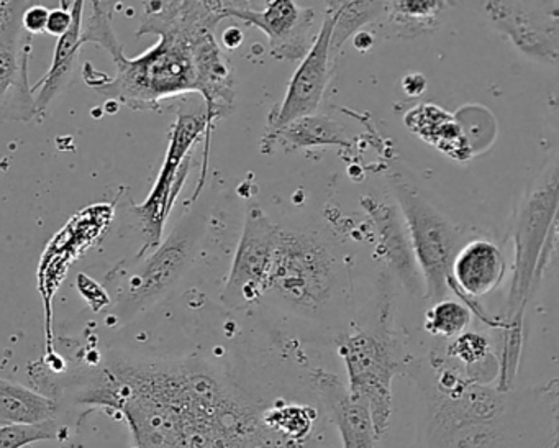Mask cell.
Returning <instances> with one entry per match:
<instances>
[{
	"label": "cell",
	"mask_w": 559,
	"mask_h": 448,
	"mask_svg": "<svg viewBox=\"0 0 559 448\" xmlns=\"http://www.w3.org/2000/svg\"><path fill=\"white\" fill-rule=\"evenodd\" d=\"M392 196L399 205L415 263L420 271L424 293L430 303L447 297L454 257L463 247L460 232L427 201L420 189L402 172L389 176Z\"/></svg>",
	"instance_id": "6"
},
{
	"label": "cell",
	"mask_w": 559,
	"mask_h": 448,
	"mask_svg": "<svg viewBox=\"0 0 559 448\" xmlns=\"http://www.w3.org/2000/svg\"><path fill=\"white\" fill-rule=\"evenodd\" d=\"M471 323L469 307L456 300L441 299L425 314V329L431 335L456 339Z\"/></svg>",
	"instance_id": "24"
},
{
	"label": "cell",
	"mask_w": 559,
	"mask_h": 448,
	"mask_svg": "<svg viewBox=\"0 0 559 448\" xmlns=\"http://www.w3.org/2000/svg\"><path fill=\"white\" fill-rule=\"evenodd\" d=\"M490 21L525 57L546 64L559 60L558 2H486Z\"/></svg>",
	"instance_id": "11"
},
{
	"label": "cell",
	"mask_w": 559,
	"mask_h": 448,
	"mask_svg": "<svg viewBox=\"0 0 559 448\" xmlns=\"http://www.w3.org/2000/svg\"><path fill=\"white\" fill-rule=\"evenodd\" d=\"M313 409L304 404L267 405L263 412V422L277 437L287 441L306 438L312 431Z\"/></svg>",
	"instance_id": "23"
},
{
	"label": "cell",
	"mask_w": 559,
	"mask_h": 448,
	"mask_svg": "<svg viewBox=\"0 0 559 448\" xmlns=\"http://www.w3.org/2000/svg\"><path fill=\"white\" fill-rule=\"evenodd\" d=\"M346 270L335 248L306 228L281 227L260 303L307 320H323L345 296Z\"/></svg>",
	"instance_id": "3"
},
{
	"label": "cell",
	"mask_w": 559,
	"mask_h": 448,
	"mask_svg": "<svg viewBox=\"0 0 559 448\" xmlns=\"http://www.w3.org/2000/svg\"><path fill=\"white\" fill-rule=\"evenodd\" d=\"M348 132L342 123L325 116L302 117L287 123L276 132L266 133L261 140L263 153H273L276 146L284 152H297L304 149H320V146H349Z\"/></svg>",
	"instance_id": "19"
},
{
	"label": "cell",
	"mask_w": 559,
	"mask_h": 448,
	"mask_svg": "<svg viewBox=\"0 0 559 448\" xmlns=\"http://www.w3.org/2000/svg\"><path fill=\"white\" fill-rule=\"evenodd\" d=\"M338 355L345 363L349 394L368 404L381 438L392 415V382L402 369L397 345L385 329H358L340 337Z\"/></svg>",
	"instance_id": "7"
},
{
	"label": "cell",
	"mask_w": 559,
	"mask_h": 448,
	"mask_svg": "<svg viewBox=\"0 0 559 448\" xmlns=\"http://www.w3.org/2000/svg\"><path fill=\"white\" fill-rule=\"evenodd\" d=\"M448 355L457 358L466 366H476L486 362L490 355V343L486 337L476 332H464L448 346Z\"/></svg>",
	"instance_id": "26"
},
{
	"label": "cell",
	"mask_w": 559,
	"mask_h": 448,
	"mask_svg": "<svg viewBox=\"0 0 559 448\" xmlns=\"http://www.w3.org/2000/svg\"><path fill=\"white\" fill-rule=\"evenodd\" d=\"M243 38L245 35L240 28L231 27L228 28V31H225L224 35H222V44H224L228 50H235V48H238L243 44Z\"/></svg>",
	"instance_id": "30"
},
{
	"label": "cell",
	"mask_w": 559,
	"mask_h": 448,
	"mask_svg": "<svg viewBox=\"0 0 559 448\" xmlns=\"http://www.w3.org/2000/svg\"><path fill=\"white\" fill-rule=\"evenodd\" d=\"M84 2H71L70 28L63 37L58 38L57 48H55L53 61L47 76L41 78L37 84L32 86V93L35 97V110L37 119L44 120L47 117L53 101L68 90L73 83L74 71H76L78 57L81 48V31H83Z\"/></svg>",
	"instance_id": "17"
},
{
	"label": "cell",
	"mask_w": 559,
	"mask_h": 448,
	"mask_svg": "<svg viewBox=\"0 0 559 448\" xmlns=\"http://www.w3.org/2000/svg\"><path fill=\"white\" fill-rule=\"evenodd\" d=\"M333 25H335V12L329 2L322 27L313 38L312 48L300 61L299 68L294 73L283 103L267 120V132H276L287 123L302 117L313 116L319 110L330 80V44H332Z\"/></svg>",
	"instance_id": "13"
},
{
	"label": "cell",
	"mask_w": 559,
	"mask_h": 448,
	"mask_svg": "<svg viewBox=\"0 0 559 448\" xmlns=\"http://www.w3.org/2000/svg\"><path fill=\"white\" fill-rule=\"evenodd\" d=\"M372 44H374V40H372L368 32H359V34H356L355 47L358 48V50L366 51L368 48L372 47Z\"/></svg>",
	"instance_id": "31"
},
{
	"label": "cell",
	"mask_w": 559,
	"mask_h": 448,
	"mask_svg": "<svg viewBox=\"0 0 559 448\" xmlns=\"http://www.w3.org/2000/svg\"><path fill=\"white\" fill-rule=\"evenodd\" d=\"M31 2L0 0V122L37 119L28 81L31 34L22 27V14Z\"/></svg>",
	"instance_id": "9"
},
{
	"label": "cell",
	"mask_w": 559,
	"mask_h": 448,
	"mask_svg": "<svg viewBox=\"0 0 559 448\" xmlns=\"http://www.w3.org/2000/svg\"><path fill=\"white\" fill-rule=\"evenodd\" d=\"M507 261L502 250L489 240H473L463 245L454 257L450 274V290L457 291L464 306L476 313L484 322L487 317L477 307L476 297L487 296L502 283ZM489 323V322H487Z\"/></svg>",
	"instance_id": "14"
},
{
	"label": "cell",
	"mask_w": 559,
	"mask_h": 448,
	"mask_svg": "<svg viewBox=\"0 0 559 448\" xmlns=\"http://www.w3.org/2000/svg\"><path fill=\"white\" fill-rule=\"evenodd\" d=\"M335 12L330 50L338 51L359 28L384 15L385 2H330Z\"/></svg>",
	"instance_id": "22"
},
{
	"label": "cell",
	"mask_w": 559,
	"mask_h": 448,
	"mask_svg": "<svg viewBox=\"0 0 559 448\" xmlns=\"http://www.w3.org/2000/svg\"><path fill=\"white\" fill-rule=\"evenodd\" d=\"M408 130L453 162L464 163L473 158V149L466 133L461 129L453 114L435 104L412 107L404 116Z\"/></svg>",
	"instance_id": "18"
},
{
	"label": "cell",
	"mask_w": 559,
	"mask_h": 448,
	"mask_svg": "<svg viewBox=\"0 0 559 448\" xmlns=\"http://www.w3.org/2000/svg\"><path fill=\"white\" fill-rule=\"evenodd\" d=\"M205 130H207V119L204 110L194 114L182 113L176 119L168 152L152 192L143 204L132 205L133 217L139 222L146 238L136 257L148 255L162 244L166 221L188 179L192 146Z\"/></svg>",
	"instance_id": "8"
},
{
	"label": "cell",
	"mask_w": 559,
	"mask_h": 448,
	"mask_svg": "<svg viewBox=\"0 0 559 448\" xmlns=\"http://www.w3.org/2000/svg\"><path fill=\"white\" fill-rule=\"evenodd\" d=\"M37 385L57 399L114 409L133 448H271L286 441L264 425L267 405L230 373L202 356L107 355L76 366L41 368Z\"/></svg>",
	"instance_id": "1"
},
{
	"label": "cell",
	"mask_w": 559,
	"mask_h": 448,
	"mask_svg": "<svg viewBox=\"0 0 559 448\" xmlns=\"http://www.w3.org/2000/svg\"><path fill=\"white\" fill-rule=\"evenodd\" d=\"M224 9L225 17L238 19L263 32L270 40L271 57L276 60L302 61L312 48L313 9L294 4L290 0L267 2L261 11H254L247 2H224Z\"/></svg>",
	"instance_id": "12"
},
{
	"label": "cell",
	"mask_w": 559,
	"mask_h": 448,
	"mask_svg": "<svg viewBox=\"0 0 559 448\" xmlns=\"http://www.w3.org/2000/svg\"><path fill=\"white\" fill-rule=\"evenodd\" d=\"M63 8L53 9L48 14L47 32L45 34L53 35V37H63L70 28L73 15H71V2H61Z\"/></svg>",
	"instance_id": "28"
},
{
	"label": "cell",
	"mask_w": 559,
	"mask_h": 448,
	"mask_svg": "<svg viewBox=\"0 0 559 448\" xmlns=\"http://www.w3.org/2000/svg\"><path fill=\"white\" fill-rule=\"evenodd\" d=\"M58 421L41 424H14L0 427V448H24L37 441L55 440L60 435Z\"/></svg>",
	"instance_id": "25"
},
{
	"label": "cell",
	"mask_w": 559,
	"mask_h": 448,
	"mask_svg": "<svg viewBox=\"0 0 559 448\" xmlns=\"http://www.w3.org/2000/svg\"><path fill=\"white\" fill-rule=\"evenodd\" d=\"M447 9V2L437 0H402L385 2L384 15L389 27L399 37L414 38L438 27V15Z\"/></svg>",
	"instance_id": "21"
},
{
	"label": "cell",
	"mask_w": 559,
	"mask_h": 448,
	"mask_svg": "<svg viewBox=\"0 0 559 448\" xmlns=\"http://www.w3.org/2000/svg\"><path fill=\"white\" fill-rule=\"evenodd\" d=\"M60 402L44 392L0 378V427L57 421Z\"/></svg>",
	"instance_id": "20"
},
{
	"label": "cell",
	"mask_w": 559,
	"mask_h": 448,
	"mask_svg": "<svg viewBox=\"0 0 559 448\" xmlns=\"http://www.w3.org/2000/svg\"><path fill=\"white\" fill-rule=\"evenodd\" d=\"M204 231V217L191 212L152 254L133 258L130 267L119 264L106 278L114 286L117 317H135L168 296L194 264Z\"/></svg>",
	"instance_id": "5"
},
{
	"label": "cell",
	"mask_w": 559,
	"mask_h": 448,
	"mask_svg": "<svg viewBox=\"0 0 559 448\" xmlns=\"http://www.w3.org/2000/svg\"><path fill=\"white\" fill-rule=\"evenodd\" d=\"M117 2H84L81 45L103 48L112 57L116 76L84 64L83 80L107 101L132 110H158L173 97L201 94L205 103L204 166L209 140L218 119L234 109V70L218 47L215 27L225 21L224 2H146L136 37L156 35L155 47L135 58L123 54L114 31Z\"/></svg>",
	"instance_id": "2"
},
{
	"label": "cell",
	"mask_w": 559,
	"mask_h": 448,
	"mask_svg": "<svg viewBox=\"0 0 559 448\" xmlns=\"http://www.w3.org/2000/svg\"><path fill=\"white\" fill-rule=\"evenodd\" d=\"M558 186V165L552 160L523 199L516 214L513 232L515 263L507 299V337L502 353V363L507 366L519 365L526 304L542 278L549 255L555 251Z\"/></svg>",
	"instance_id": "4"
},
{
	"label": "cell",
	"mask_w": 559,
	"mask_h": 448,
	"mask_svg": "<svg viewBox=\"0 0 559 448\" xmlns=\"http://www.w3.org/2000/svg\"><path fill=\"white\" fill-rule=\"evenodd\" d=\"M48 14H50V9L38 4V2H31L22 14V27L32 37L45 34L47 32Z\"/></svg>",
	"instance_id": "27"
},
{
	"label": "cell",
	"mask_w": 559,
	"mask_h": 448,
	"mask_svg": "<svg viewBox=\"0 0 559 448\" xmlns=\"http://www.w3.org/2000/svg\"><path fill=\"white\" fill-rule=\"evenodd\" d=\"M312 386L342 437L343 448H376L378 435L365 401L349 394L340 378L323 369L312 373Z\"/></svg>",
	"instance_id": "16"
},
{
	"label": "cell",
	"mask_w": 559,
	"mask_h": 448,
	"mask_svg": "<svg viewBox=\"0 0 559 448\" xmlns=\"http://www.w3.org/2000/svg\"><path fill=\"white\" fill-rule=\"evenodd\" d=\"M402 90L408 97H418L427 90V78L420 73H411L402 80Z\"/></svg>",
	"instance_id": "29"
},
{
	"label": "cell",
	"mask_w": 559,
	"mask_h": 448,
	"mask_svg": "<svg viewBox=\"0 0 559 448\" xmlns=\"http://www.w3.org/2000/svg\"><path fill=\"white\" fill-rule=\"evenodd\" d=\"M361 205L374 225L379 254L384 258L385 263L394 271L408 294L418 296L424 293L420 271L415 263L407 228L399 209L392 202L376 196L361 198Z\"/></svg>",
	"instance_id": "15"
},
{
	"label": "cell",
	"mask_w": 559,
	"mask_h": 448,
	"mask_svg": "<svg viewBox=\"0 0 559 448\" xmlns=\"http://www.w3.org/2000/svg\"><path fill=\"white\" fill-rule=\"evenodd\" d=\"M280 225L260 205L248 209L243 232L235 251L230 274L222 291V304L231 310L260 303L270 276Z\"/></svg>",
	"instance_id": "10"
}]
</instances>
